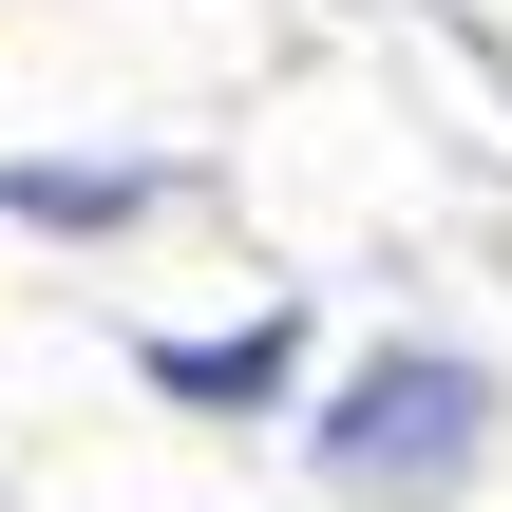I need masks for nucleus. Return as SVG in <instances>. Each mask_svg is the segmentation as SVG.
Returning <instances> with one entry per match:
<instances>
[{"label": "nucleus", "instance_id": "nucleus-1", "mask_svg": "<svg viewBox=\"0 0 512 512\" xmlns=\"http://www.w3.org/2000/svg\"><path fill=\"white\" fill-rule=\"evenodd\" d=\"M475 437H494V380L475 361H437V342H399V361H361L342 399H323V475L342 494H456L475 475Z\"/></svg>", "mask_w": 512, "mask_h": 512}, {"label": "nucleus", "instance_id": "nucleus-2", "mask_svg": "<svg viewBox=\"0 0 512 512\" xmlns=\"http://www.w3.org/2000/svg\"><path fill=\"white\" fill-rule=\"evenodd\" d=\"M152 380H171V399H266V380H285V323H247V342H171Z\"/></svg>", "mask_w": 512, "mask_h": 512}]
</instances>
